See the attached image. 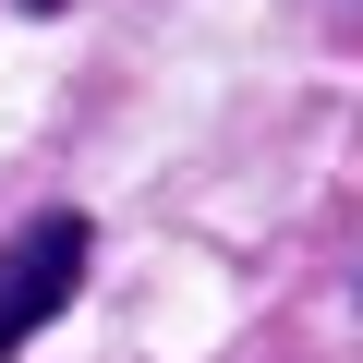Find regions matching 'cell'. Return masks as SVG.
<instances>
[{
	"mask_svg": "<svg viewBox=\"0 0 363 363\" xmlns=\"http://www.w3.org/2000/svg\"><path fill=\"white\" fill-rule=\"evenodd\" d=\"M85 267H97V230H85V206H49V218H25L13 242H0V363L49 339V315L85 291Z\"/></svg>",
	"mask_w": 363,
	"mask_h": 363,
	"instance_id": "obj_1",
	"label": "cell"
}]
</instances>
